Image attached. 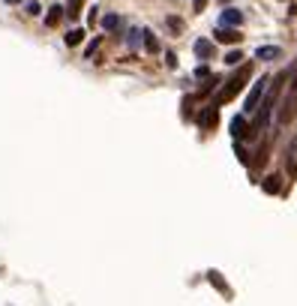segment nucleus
<instances>
[{
  "label": "nucleus",
  "instance_id": "obj_1",
  "mask_svg": "<svg viewBox=\"0 0 297 306\" xmlns=\"http://www.w3.org/2000/svg\"><path fill=\"white\" fill-rule=\"evenodd\" d=\"M249 75H252V66H249V63H240V69H237V72L228 78V84H222V87H219V93L213 96V108H219V105H225V102L234 99V96L243 90V84H246V78H249Z\"/></svg>",
  "mask_w": 297,
  "mask_h": 306
},
{
  "label": "nucleus",
  "instance_id": "obj_2",
  "mask_svg": "<svg viewBox=\"0 0 297 306\" xmlns=\"http://www.w3.org/2000/svg\"><path fill=\"white\" fill-rule=\"evenodd\" d=\"M267 81H270V78L264 75V78H258V81L252 84V90L246 93V111H255V108L261 105V96H264V87H267Z\"/></svg>",
  "mask_w": 297,
  "mask_h": 306
},
{
  "label": "nucleus",
  "instance_id": "obj_3",
  "mask_svg": "<svg viewBox=\"0 0 297 306\" xmlns=\"http://www.w3.org/2000/svg\"><path fill=\"white\" fill-rule=\"evenodd\" d=\"M243 39V33H237V27H219L213 33V42H225V45H237Z\"/></svg>",
  "mask_w": 297,
  "mask_h": 306
},
{
  "label": "nucleus",
  "instance_id": "obj_4",
  "mask_svg": "<svg viewBox=\"0 0 297 306\" xmlns=\"http://www.w3.org/2000/svg\"><path fill=\"white\" fill-rule=\"evenodd\" d=\"M240 24H243V12L240 9H222L219 27H240Z\"/></svg>",
  "mask_w": 297,
  "mask_h": 306
},
{
  "label": "nucleus",
  "instance_id": "obj_5",
  "mask_svg": "<svg viewBox=\"0 0 297 306\" xmlns=\"http://www.w3.org/2000/svg\"><path fill=\"white\" fill-rule=\"evenodd\" d=\"M231 135L237 138H249V123H246V117L243 114H237V117H231Z\"/></svg>",
  "mask_w": 297,
  "mask_h": 306
},
{
  "label": "nucleus",
  "instance_id": "obj_6",
  "mask_svg": "<svg viewBox=\"0 0 297 306\" xmlns=\"http://www.w3.org/2000/svg\"><path fill=\"white\" fill-rule=\"evenodd\" d=\"M216 120H219V114H216V108L210 105V108H204L201 114H198V126L201 129H213L216 126Z\"/></svg>",
  "mask_w": 297,
  "mask_h": 306
},
{
  "label": "nucleus",
  "instance_id": "obj_7",
  "mask_svg": "<svg viewBox=\"0 0 297 306\" xmlns=\"http://www.w3.org/2000/svg\"><path fill=\"white\" fill-rule=\"evenodd\" d=\"M261 189L267 192V195H276V192L282 189V177H279V174H267V177L261 180Z\"/></svg>",
  "mask_w": 297,
  "mask_h": 306
},
{
  "label": "nucleus",
  "instance_id": "obj_8",
  "mask_svg": "<svg viewBox=\"0 0 297 306\" xmlns=\"http://www.w3.org/2000/svg\"><path fill=\"white\" fill-rule=\"evenodd\" d=\"M294 111H297V93H291V96L285 99V108L279 111V123H288V120L294 117Z\"/></svg>",
  "mask_w": 297,
  "mask_h": 306
},
{
  "label": "nucleus",
  "instance_id": "obj_9",
  "mask_svg": "<svg viewBox=\"0 0 297 306\" xmlns=\"http://www.w3.org/2000/svg\"><path fill=\"white\" fill-rule=\"evenodd\" d=\"M195 54L201 60H207V57H213V39H195Z\"/></svg>",
  "mask_w": 297,
  "mask_h": 306
},
{
  "label": "nucleus",
  "instance_id": "obj_10",
  "mask_svg": "<svg viewBox=\"0 0 297 306\" xmlns=\"http://www.w3.org/2000/svg\"><path fill=\"white\" fill-rule=\"evenodd\" d=\"M255 57H261V60H276V57H282V48H276V45H261V48L255 51Z\"/></svg>",
  "mask_w": 297,
  "mask_h": 306
},
{
  "label": "nucleus",
  "instance_id": "obj_11",
  "mask_svg": "<svg viewBox=\"0 0 297 306\" xmlns=\"http://www.w3.org/2000/svg\"><path fill=\"white\" fill-rule=\"evenodd\" d=\"M63 15H66L63 6H51V9H48V15H45V24H48V27H57Z\"/></svg>",
  "mask_w": 297,
  "mask_h": 306
},
{
  "label": "nucleus",
  "instance_id": "obj_12",
  "mask_svg": "<svg viewBox=\"0 0 297 306\" xmlns=\"http://www.w3.org/2000/svg\"><path fill=\"white\" fill-rule=\"evenodd\" d=\"M141 39H144V48H147L150 54H156V51H159V39L153 36V30H141Z\"/></svg>",
  "mask_w": 297,
  "mask_h": 306
},
{
  "label": "nucleus",
  "instance_id": "obj_13",
  "mask_svg": "<svg viewBox=\"0 0 297 306\" xmlns=\"http://www.w3.org/2000/svg\"><path fill=\"white\" fill-rule=\"evenodd\" d=\"M81 6H84V0H69L63 12L69 15V18H78V15H81Z\"/></svg>",
  "mask_w": 297,
  "mask_h": 306
},
{
  "label": "nucleus",
  "instance_id": "obj_14",
  "mask_svg": "<svg viewBox=\"0 0 297 306\" xmlns=\"http://www.w3.org/2000/svg\"><path fill=\"white\" fill-rule=\"evenodd\" d=\"M102 27H105V30H117V27H120V15H114V12L105 15V18H102Z\"/></svg>",
  "mask_w": 297,
  "mask_h": 306
},
{
  "label": "nucleus",
  "instance_id": "obj_15",
  "mask_svg": "<svg viewBox=\"0 0 297 306\" xmlns=\"http://www.w3.org/2000/svg\"><path fill=\"white\" fill-rule=\"evenodd\" d=\"M81 39H84V30H78V27H75V30H69V33H66V45H69V48H75Z\"/></svg>",
  "mask_w": 297,
  "mask_h": 306
},
{
  "label": "nucleus",
  "instance_id": "obj_16",
  "mask_svg": "<svg viewBox=\"0 0 297 306\" xmlns=\"http://www.w3.org/2000/svg\"><path fill=\"white\" fill-rule=\"evenodd\" d=\"M288 171H291V174H297V144H291V147H288Z\"/></svg>",
  "mask_w": 297,
  "mask_h": 306
},
{
  "label": "nucleus",
  "instance_id": "obj_17",
  "mask_svg": "<svg viewBox=\"0 0 297 306\" xmlns=\"http://www.w3.org/2000/svg\"><path fill=\"white\" fill-rule=\"evenodd\" d=\"M207 276H210V282H213V285H216V288H219L222 294H228V285H225V282L219 279V273H216V270H210V273H207Z\"/></svg>",
  "mask_w": 297,
  "mask_h": 306
},
{
  "label": "nucleus",
  "instance_id": "obj_18",
  "mask_svg": "<svg viewBox=\"0 0 297 306\" xmlns=\"http://www.w3.org/2000/svg\"><path fill=\"white\" fill-rule=\"evenodd\" d=\"M138 42H141V30H129V36H126L129 51H135V48H138Z\"/></svg>",
  "mask_w": 297,
  "mask_h": 306
},
{
  "label": "nucleus",
  "instance_id": "obj_19",
  "mask_svg": "<svg viewBox=\"0 0 297 306\" xmlns=\"http://www.w3.org/2000/svg\"><path fill=\"white\" fill-rule=\"evenodd\" d=\"M216 84H219V78H216V75H210V78H207V84L201 87V93H198V99H201V96H207V93H210V90H213Z\"/></svg>",
  "mask_w": 297,
  "mask_h": 306
},
{
  "label": "nucleus",
  "instance_id": "obj_20",
  "mask_svg": "<svg viewBox=\"0 0 297 306\" xmlns=\"http://www.w3.org/2000/svg\"><path fill=\"white\" fill-rule=\"evenodd\" d=\"M234 153H237V159H240L243 165H249V153H246V147H243V144H234Z\"/></svg>",
  "mask_w": 297,
  "mask_h": 306
},
{
  "label": "nucleus",
  "instance_id": "obj_21",
  "mask_svg": "<svg viewBox=\"0 0 297 306\" xmlns=\"http://www.w3.org/2000/svg\"><path fill=\"white\" fill-rule=\"evenodd\" d=\"M240 60H243V54H240V51H228V54H225V63H228V66H237Z\"/></svg>",
  "mask_w": 297,
  "mask_h": 306
},
{
  "label": "nucleus",
  "instance_id": "obj_22",
  "mask_svg": "<svg viewBox=\"0 0 297 306\" xmlns=\"http://www.w3.org/2000/svg\"><path fill=\"white\" fill-rule=\"evenodd\" d=\"M168 27H171V30H174V36H180V30H183V21H180V18H174V15H171V18H168Z\"/></svg>",
  "mask_w": 297,
  "mask_h": 306
},
{
  "label": "nucleus",
  "instance_id": "obj_23",
  "mask_svg": "<svg viewBox=\"0 0 297 306\" xmlns=\"http://www.w3.org/2000/svg\"><path fill=\"white\" fill-rule=\"evenodd\" d=\"M39 12H42V6H39L36 0H30V3H27V15H39Z\"/></svg>",
  "mask_w": 297,
  "mask_h": 306
},
{
  "label": "nucleus",
  "instance_id": "obj_24",
  "mask_svg": "<svg viewBox=\"0 0 297 306\" xmlns=\"http://www.w3.org/2000/svg\"><path fill=\"white\" fill-rule=\"evenodd\" d=\"M99 42H102V39H93V42H90V45H87V51H84V54H87V57H93V54H96Z\"/></svg>",
  "mask_w": 297,
  "mask_h": 306
},
{
  "label": "nucleus",
  "instance_id": "obj_25",
  "mask_svg": "<svg viewBox=\"0 0 297 306\" xmlns=\"http://www.w3.org/2000/svg\"><path fill=\"white\" fill-rule=\"evenodd\" d=\"M195 78H210V69L204 66V63H201V66L195 69Z\"/></svg>",
  "mask_w": 297,
  "mask_h": 306
},
{
  "label": "nucleus",
  "instance_id": "obj_26",
  "mask_svg": "<svg viewBox=\"0 0 297 306\" xmlns=\"http://www.w3.org/2000/svg\"><path fill=\"white\" fill-rule=\"evenodd\" d=\"M165 63L174 69V66H177V54H174V51H168V54H165Z\"/></svg>",
  "mask_w": 297,
  "mask_h": 306
},
{
  "label": "nucleus",
  "instance_id": "obj_27",
  "mask_svg": "<svg viewBox=\"0 0 297 306\" xmlns=\"http://www.w3.org/2000/svg\"><path fill=\"white\" fill-rule=\"evenodd\" d=\"M192 6H195V12H201V9L207 6V0H192Z\"/></svg>",
  "mask_w": 297,
  "mask_h": 306
},
{
  "label": "nucleus",
  "instance_id": "obj_28",
  "mask_svg": "<svg viewBox=\"0 0 297 306\" xmlns=\"http://www.w3.org/2000/svg\"><path fill=\"white\" fill-rule=\"evenodd\" d=\"M3 3H9V6H12V3H21V0H3Z\"/></svg>",
  "mask_w": 297,
  "mask_h": 306
},
{
  "label": "nucleus",
  "instance_id": "obj_29",
  "mask_svg": "<svg viewBox=\"0 0 297 306\" xmlns=\"http://www.w3.org/2000/svg\"><path fill=\"white\" fill-rule=\"evenodd\" d=\"M219 3H222V6H225V3H228V0H219Z\"/></svg>",
  "mask_w": 297,
  "mask_h": 306
}]
</instances>
